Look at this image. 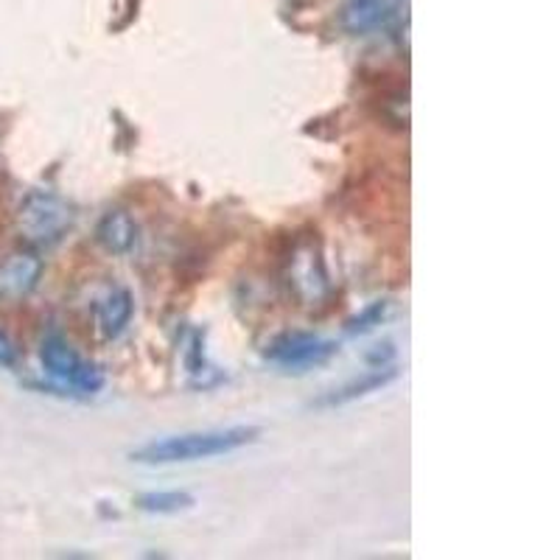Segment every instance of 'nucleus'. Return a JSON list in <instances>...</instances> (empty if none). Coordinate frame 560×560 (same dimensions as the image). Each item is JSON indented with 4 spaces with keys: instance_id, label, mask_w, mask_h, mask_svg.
<instances>
[{
    "instance_id": "obj_1",
    "label": "nucleus",
    "mask_w": 560,
    "mask_h": 560,
    "mask_svg": "<svg viewBox=\"0 0 560 560\" xmlns=\"http://www.w3.org/2000/svg\"><path fill=\"white\" fill-rule=\"evenodd\" d=\"M261 429L255 427H230L208 429V432L172 434V438L152 440L140 448L129 452V459L140 465H174V463H197V459L222 457V454L238 452V448L255 443Z\"/></svg>"
},
{
    "instance_id": "obj_2",
    "label": "nucleus",
    "mask_w": 560,
    "mask_h": 560,
    "mask_svg": "<svg viewBox=\"0 0 560 560\" xmlns=\"http://www.w3.org/2000/svg\"><path fill=\"white\" fill-rule=\"evenodd\" d=\"M73 224V210L51 191H32L20 205V230L26 242L51 247Z\"/></svg>"
},
{
    "instance_id": "obj_3",
    "label": "nucleus",
    "mask_w": 560,
    "mask_h": 560,
    "mask_svg": "<svg viewBox=\"0 0 560 560\" xmlns=\"http://www.w3.org/2000/svg\"><path fill=\"white\" fill-rule=\"evenodd\" d=\"M39 359H43V368L48 376L59 378V382L70 384L77 393L96 395L104 387V373L96 364L84 362L77 350L70 348L59 334L45 337L43 350H39Z\"/></svg>"
},
{
    "instance_id": "obj_4",
    "label": "nucleus",
    "mask_w": 560,
    "mask_h": 560,
    "mask_svg": "<svg viewBox=\"0 0 560 560\" xmlns=\"http://www.w3.org/2000/svg\"><path fill=\"white\" fill-rule=\"evenodd\" d=\"M337 353V345L308 331H289L272 339L267 348L269 362L287 370H306L314 364H325Z\"/></svg>"
},
{
    "instance_id": "obj_5",
    "label": "nucleus",
    "mask_w": 560,
    "mask_h": 560,
    "mask_svg": "<svg viewBox=\"0 0 560 560\" xmlns=\"http://www.w3.org/2000/svg\"><path fill=\"white\" fill-rule=\"evenodd\" d=\"M407 12V0H348L339 9V26L350 37L387 32Z\"/></svg>"
},
{
    "instance_id": "obj_6",
    "label": "nucleus",
    "mask_w": 560,
    "mask_h": 560,
    "mask_svg": "<svg viewBox=\"0 0 560 560\" xmlns=\"http://www.w3.org/2000/svg\"><path fill=\"white\" fill-rule=\"evenodd\" d=\"M43 261L34 253H14L7 261H0V300L18 303L28 298L39 287Z\"/></svg>"
},
{
    "instance_id": "obj_7",
    "label": "nucleus",
    "mask_w": 560,
    "mask_h": 560,
    "mask_svg": "<svg viewBox=\"0 0 560 560\" xmlns=\"http://www.w3.org/2000/svg\"><path fill=\"white\" fill-rule=\"evenodd\" d=\"M132 294L127 289H109L102 300H98L96 317H98V328L107 339H118L124 331H127V325L132 323Z\"/></svg>"
},
{
    "instance_id": "obj_8",
    "label": "nucleus",
    "mask_w": 560,
    "mask_h": 560,
    "mask_svg": "<svg viewBox=\"0 0 560 560\" xmlns=\"http://www.w3.org/2000/svg\"><path fill=\"white\" fill-rule=\"evenodd\" d=\"M135 222L127 210H109L96 228V238L107 253L127 255L135 247Z\"/></svg>"
},
{
    "instance_id": "obj_9",
    "label": "nucleus",
    "mask_w": 560,
    "mask_h": 560,
    "mask_svg": "<svg viewBox=\"0 0 560 560\" xmlns=\"http://www.w3.org/2000/svg\"><path fill=\"white\" fill-rule=\"evenodd\" d=\"M395 376H398V373H395L393 368H384L378 370V373H368V376H362L359 382H350L345 384V387L334 389V393L323 395L317 401V407H342V404L357 401V398H364V395L384 389L389 382H395Z\"/></svg>"
},
{
    "instance_id": "obj_10",
    "label": "nucleus",
    "mask_w": 560,
    "mask_h": 560,
    "mask_svg": "<svg viewBox=\"0 0 560 560\" xmlns=\"http://www.w3.org/2000/svg\"><path fill=\"white\" fill-rule=\"evenodd\" d=\"M135 504L143 513H179V510H191L197 499L185 490H149V493H140Z\"/></svg>"
},
{
    "instance_id": "obj_11",
    "label": "nucleus",
    "mask_w": 560,
    "mask_h": 560,
    "mask_svg": "<svg viewBox=\"0 0 560 560\" xmlns=\"http://www.w3.org/2000/svg\"><path fill=\"white\" fill-rule=\"evenodd\" d=\"M384 317H387V303H382V300H378V303H370V306L364 308V312H359L353 319H348L345 331H348L350 337H357V334H368V331H373L376 325H382Z\"/></svg>"
},
{
    "instance_id": "obj_12",
    "label": "nucleus",
    "mask_w": 560,
    "mask_h": 560,
    "mask_svg": "<svg viewBox=\"0 0 560 560\" xmlns=\"http://www.w3.org/2000/svg\"><path fill=\"white\" fill-rule=\"evenodd\" d=\"M20 364V350L7 334L0 331V368L3 370H14Z\"/></svg>"
}]
</instances>
